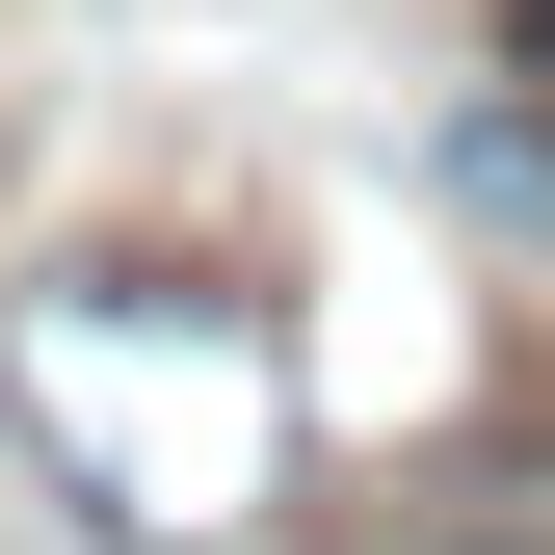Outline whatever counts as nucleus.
I'll use <instances>...</instances> for the list:
<instances>
[{"instance_id": "obj_1", "label": "nucleus", "mask_w": 555, "mask_h": 555, "mask_svg": "<svg viewBox=\"0 0 555 555\" xmlns=\"http://www.w3.org/2000/svg\"><path fill=\"white\" fill-rule=\"evenodd\" d=\"M0 424L106 555H238L292 529V318L212 238H53L0 292Z\"/></svg>"}, {"instance_id": "obj_3", "label": "nucleus", "mask_w": 555, "mask_h": 555, "mask_svg": "<svg viewBox=\"0 0 555 555\" xmlns=\"http://www.w3.org/2000/svg\"><path fill=\"white\" fill-rule=\"evenodd\" d=\"M450 212H503V238H555V106H450Z\"/></svg>"}, {"instance_id": "obj_2", "label": "nucleus", "mask_w": 555, "mask_h": 555, "mask_svg": "<svg viewBox=\"0 0 555 555\" xmlns=\"http://www.w3.org/2000/svg\"><path fill=\"white\" fill-rule=\"evenodd\" d=\"M318 555H555L503 476H397V503H318Z\"/></svg>"}, {"instance_id": "obj_5", "label": "nucleus", "mask_w": 555, "mask_h": 555, "mask_svg": "<svg viewBox=\"0 0 555 555\" xmlns=\"http://www.w3.org/2000/svg\"><path fill=\"white\" fill-rule=\"evenodd\" d=\"M503 80H529V106H555V0H503Z\"/></svg>"}, {"instance_id": "obj_4", "label": "nucleus", "mask_w": 555, "mask_h": 555, "mask_svg": "<svg viewBox=\"0 0 555 555\" xmlns=\"http://www.w3.org/2000/svg\"><path fill=\"white\" fill-rule=\"evenodd\" d=\"M450 476H503V503L555 529V371H503V397H476V450H450Z\"/></svg>"}]
</instances>
